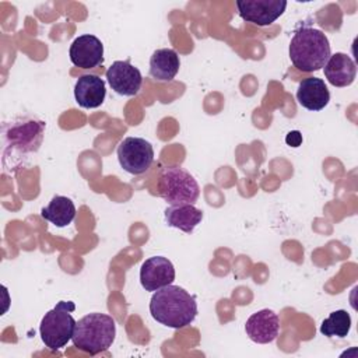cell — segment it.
<instances>
[{"instance_id":"obj_7","label":"cell","mask_w":358,"mask_h":358,"mask_svg":"<svg viewBox=\"0 0 358 358\" xmlns=\"http://www.w3.org/2000/svg\"><path fill=\"white\" fill-rule=\"evenodd\" d=\"M116 154L120 166L131 175L144 173L154 162V148L150 141L141 137L123 138L117 145Z\"/></svg>"},{"instance_id":"obj_12","label":"cell","mask_w":358,"mask_h":358,"mask_svg":"<svg viewBox=\"0 0 358 358\" xmlns=\"http://www.w3.org/2000/svg\"><path fill=\"white\" fill-rule=\"evenodd\" d=\"M245 331L253 343L268 344L278 336L280 317L271 309L257 310L246 320Z\"/></svg>"},{"instance_id":"obj_6","label":"cell","mask_w":358,"mask_h":358,"mask_svg":"<svg viewBox=\"0 0 358 358\" xmlns=\"http://www.w3.org/2000/svg\"><path fill=\"white\" fill-rule=\"evenodd\" d=\"M158 194L171 206L193 204L200 194L196 179L180 166H165L158 178Z\"/></svg>"},{"instance_id":"obj_2","label":"cell","mask_w":358,"mask_h":358,"mask_svg":"<svg viewBox=\"0 0 358 358\" xmlns=\"http://www.w3.org/2000/svg\"><path fill=\"white\" fill-rule=\"evenodd\" d=\"M330 56L329 39L320 29L301 27L295 31L289 43V59L294 67L312 73L323 69Z\"/></svg>"},{"instance_id":"obj_8","label":"cell","mask_w":358,"mask_h":358,"mask_svg":"<svg viewBox=\"0 0 358 358\" xmlns=\"http://www.w3.org/2000/svg\"><path fill=\"white\" fill-rule=\"evenodd\" d=\"M235 4L242 20L259 27L273 24L287 8L285 0H238Z\"/></svg>"},{"instance_id":"obj_13","label":"cell","mask_w":358,"mask_h":358,"mask_svg":"<svg viewBox=\"0 0 358 358\" xmlns=\"http://www.w3.org/2000/svg\"><path fill=\"white\" fill-rule=\"evenodd\" d=\"M106 96L105 81L95 74L80 76L74 85L76 102L84 109H95L101 106Z\"/></svg>"},{"instance_id":"obj_16","label":"cell","mask_w":358,"mask_h":358,"mask_svg":"<svg viewBox=\"0 0 358 358\" xmlns=\"http://www.w3.org/2000/svg\"><path fill=\"white\" fill-rule=\"evenodd\" d=\"M165 222L168 227L178 228L186 234H192L203 220V211L193 204L169 206L165 213Z\"/></svg>"},{"instance_id":"obj_5","label":"cell","mask_w":358,"mask_h":358,"mask_svg":"<svg viewBox=\"0 0 358 358\" xmlns=\"http://www.w3.org/2000/svg\"><path fill=\"white\" fill-rule=\"evenodd\" d=\"M74 309V302L60 301L53 309L45 313L39 326V334L45 347L56 351L71 340L77 323L71 315Z\"/></svg>"},{"instance_id":"obj_1","label":"cell","mask_w":358,"mask_h":358,"mask_svg":"<svg viewBox=\"0 0 358 358\" xmlns=\"http://www.w3.org/2000/svg\"><path fill=\"white\" fill-rule=\"evenodd\" d=\"M150 313L166 327L183 329L194 320L197 302L182 287L169 284L154 291L150 301Z\"/></svg>"},{"instance_id":"obj_20","label":"cell","mask_w":358,"mask_h":358,"mask_svg":"<svg viewBox=\"0 0 358 358\" xmlns=\"http://www.w3.org/2000/svg\"><path fill=\"white\" fill-rule=\"evenodd\" d=\"M285 143L291 147H299V144L302 143V136L298 130H294V131H289L285 137Z\"/></svg>"},{"instance_id":"obj_18","label":"cell","mask_w":358,"mask_h":358,"mask_svg":"<svg viewBox=\"0 0 358 358\" xmlns=\"http://www.w3.org/2000/svg\"><path fill=\"white\" fill-rule=\"evenodd\" d=\"M43 220L52 222L57 228L67 227L76 217V206L66 196H55L46 207L41 210Z\"/></svg>"},{"instance_id":"obj_11","label":"cell","mask_w":358,"mask_h":358,"mask_svg":"<svg viewBox=\"0 0 358 358\" xmlns=\"http://www.w3.org/2000/svg\"><path fill=\"white\" fill-rule=\"evenodd\" d=\"M70 60L80 69H94L103 62V45L95 35L84 34L70 45Z\"/></svg>"},{"instance_id":"obj_19","label":"cell","mask_w":358,"mask_h":358,"mask_svg":"<svg viewBox=\"0 0 358 358\" xmlns=\"http://www.w3.org/2000/svg\"><path fill=\"white\" fill-rule=\"evenodd\" d=\"M351 329V316L347 310L338 309L331 312L320 324V333L326 337L344 338Z\"/></svg>"},{"instance_id":"obj_3","label":"cell","mask_w":358,"mask_h":358,"mask_svg":"<svg viewBox=\"0 0 358 358\" xmlns=\"http://www.w3.org/2000/svg\"><path fill=\"white\" fill-rule=\"evenodd\" d=\"M115 336L116 324L113 317L94 312L85 315L76 323L71 341L78 350L90 355H96L109 350L115 341Z\"/></svg>"},{"instance_id":"obj_15","label":"cell","mask_w":358,"mask_h":358,"mask_svg":"<svg viewBox=\"0 0 358 358\" xmlns=\"http://www.w3.org/2000/svg\"><path fill=\"white\" fill-rule=\"evenodd\" d=\"M327 81L334 87H348L354 83L357 76V66L347 55L337 52L331 55L323 67Z\"/></svg>"},{"instance_id":"obj_4","label":"cell","mask_w":358,"mask_h":358,"mask_svg":"<svg viewBox=\"0 0 358 358\" xmlns=\"http://www.w3.org/2000/svg\"><path fill=\"white\" fill-rule=\"evenodd\" d=\"M45 123L35 119H20L6 123L3 127V162H7L14 154L25 157L36 152L43 138Z\"/></svg>"},{"instance_id":"obj_17","label":"cell","mask_w":358,"mask_h":358,"mask_svg":"<svg viewBox=\"0 0 358 358\" xmlns=\"http://www.w3.org/2000/svg\"><path fill=\"white\" fill-rule=\"evenodd\" d=\"M180 67V60L173 49H157L150 57V76L158 81H171Z\"/></svg>"},{"instance_id":"obj_10","label":"cell","mask_w":358,"mask_h":358,"mask_svg":"<svg viewBox=\"0 0 358 358\" xmlns=\"http://www.w3.org/2000/svg\"><path fill=\"white\" fill-rule=\"evenodd\" d=\"M175 280V267L164 256L148 257L140 268V282L145 291H157L172 284Z\"/></svg>"},{"instance_id":"obj_9","label":"cell","mask_w":358,"mask_h":358,"mask_svg":"<svg viewBox=\"0 0 358 358\" xmlns=\"http://www.w3.org/2000/svg\"><path fill=\"white\" fill-rule=\"evenodd\" d=\"M106 80L110 88L123 96L136 95L143 84V76L129 60H116L106 70Z\"/></svg>"},{"instance_id":"obj_14","label":"cell","mask_w":358,"mask_h":358,"mask_svg":"<svg viewBox=\"0 0 358 358\" xmlns=\"http://www.w3.org/2000/svg\"><path fill=\"white\" fill-rule=\"evenodd\" d=\"M296 101L308 110H322L330 101V92L322 78L308 77L298 84Z\"/></svg>"}]
</instances>
